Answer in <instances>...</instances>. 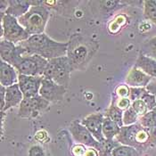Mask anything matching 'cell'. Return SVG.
I'll return each mask as SVG.
<instances>
[{
  "mask_svg": "<svg viewBox=\"0 0 156 156\" xmlns=\"http://www.w3.org/2000/svg\"><path fill=\"white\" fill-rule=\"evenodd\" d=\"M115 104H116L117 107L123 112H125L126 110H128L131 106L129 98H120L117 102H115Z\"/></svg>",
  "mask_w": 156,
  "mask_h": 156,
  "instance_id": "cell-31",
  "label": "cell"
},
{
  "mask_svg": "<svg viewBox=\"0 0 156 156\" xmlns=\"http://www.w3.org/2000/svg\"><path fill=\"white\" fill-rule=\"evenodd\" d=\"M149 135H150V145L155 146L156 145V128L148 129Z\"/></svg>",
  "mask_w": 156,
  "mask_h": 156,
  "instance_id": "cell-36",
  "label": "cell"
},
{
  "mask_svg": "<svg viewBox=\"0 0 156 156\" xmlns=\"http://www.w3.org/2000/svg\"><path fill=\"white\" fill-rule=\"evenodd\" d=\"M25 51L24 55H39L47 60H52L67 55L68 42H57L45 33L30 36L19 44Z\"/></svg>",
  "mask_w": 156,
  "mask_h": 156,
  "instance_id": "cell-1",
  "label": "cell"
},
{
  "mask_svg": "<svg viewBox=\"0 0 156 156\" xmlns=\"http://www.w3.org/2000/svg\"><path fill=\"white\" fill-rule=\"evenodd\" d=\"M65 93H66L65 87L57 84L49 79L44 78L39 90V95L49 103L62 100Z\"/></svg>",
  "mask_w": 156,
  "mask_h": 156,
  "instance_id": "cell-12",
  "label": "cell"
},
{
  "mask_svg": "<svg viewBox=\"0 0 156 156\" xmlns=\"http://www.w3.org/2000/svg\"><path fill=\"white\" fill-rule=\"evenodd\" d=\"M120 131V127L114 121L105 116L103 123V134L107 141H112L113 137H116Z\"/></svg>",
  "mask_w": 156,
  "mask_h": 156,
  "instance_id": "cell-19",
  "label": "cell"
},
{
  "mask_svg": "<svg viewBox=\"0 0 156 156\" xmlns=\"http://www.w3.org/2000/svg\"><path fill=\"white\" fill-rule=\"evenodd\" d=\"M15 68L9 63L1 60L0 62V83L5 87L18 83V77Z\"/></svg>",
  "mask_w": 156,
  "mask_h": 156,
  "instance_id": "cell-16",
  "label": "cell"
},
{
  "mask_svg": "<svg viewBox=\"0 0 156 156\" xmlns=\"http://www.w3.org/2000/svg\"><path fill=\"white\" fill-rule=\"evenodd\" d=\"M116 96L120 98H129V87L127 85H120L115 90Z\"/></svg>",
  "mask_w": 156,
  "mask_h": 156,
  "instance_id": "cell-30",
  "label": "cell"
},
{
  "mask_svg": "<svg viewBox=\"0 0 156 156\" xmlns=\"http://www.w3.org/2000/svg\"><path fill=\"white\" fill-rule=\"evenodd\" d=\"M29 156H46L44 150L39 145H33L29 150Z\"/></svg>",
  "mask_w": 156,
  "mask_h": 156,
  "instance_id": "cell-34",
  "label": "cell"
},
{
  "mask_svg": "<svg viewBox=\"0 0 156 156\" xmlns=\"http://www.w3.org/2000/svg\"><path fill=\"white\" fill-rule=\"evenodd\" d=\"M131 107L134 109V111L136 112V114L139 117L143 116L146 112H149V110L147 108V105H145V103L142 99H138V100H136V101L132 102Z\"/></svg>",
  "mask_w": 156,
  "mask_h": 156,
  "instance_id": "cell-27",
  "label": "cell"
},
{
  "mask_svg": "<svg viewBox=\"0 0 156 156\" xmlns=\"http://www.w3.org/2000/svg\"><path fill=\"white\" fill-rule=\"evenodd\" d=\"M25 51L19 45H15L10 41L1 39L0 42V55L1 60L9 63L12 66H15L20 58L24 55Z\"/></svg>",
  "mask_w": 156,
  "mask_h": 156,
  "instance_id": "cell-11",
  "label": "cell"
},
{
  "mask_svg": "<svg viewBox=\"0 0 156 156\" xmlns=\"http://www.w3.org/2000/svg\"><path fill=\"white\" fill-rule=\"evenodd\" d=\"M135 67L140 69L151 78L156 80V61L140 54L136 61Z\"/></svg>",
  "mask_w": 156,
  "mask_h": 156,
  "instance_id": "cell-18",
  "label": "cell"
},
{
  "mask_svg": "<svg viewBox=\"0 0 156 156\" xmlns=\"http://www.w3.org/2000/svg\"><path fill=\"white\" fill-rule=\"evenodd\" d=\"M139 116L136 114V112L134 111V109L130 106L128 110L123 112V117H122V122L123 126H130L138 121Z\"/></svg>",
  "mask_w": 156,
  "mask_h": 156,
  "instance_id": "cell-26",
  "label": "cell"
},
{
  "mask_svg": "<svg viewBox=\"0 0 156 156\" xmlns=\"http://www.w3.org/2000/svg\"><path fill=\"white\" fill-rule=\"evenodd\" d=\"M23 98L24 96L20 89L18 83L6 87L5 98V107L1 111V112H5L7 110H9L12 107L20 105Z\"/></svg>",
  "mask_w": 156,
  "mask_h": 156,
  "instance_id": "cell-15",
  "label": "cell"
},
{
  "mask_svg": "<svg viewBox=\"0 0 156 156\" xmlns=\"http://www.w3.org/2000/svg\"><path fill=\"white\" fill-rule=\"evenodd\" d=\"M43 80L44 76H26L19 74L18 84L24 98L38 96Z\"/></svg>",
  "mask_w": 156,
  "mask_h": 156,
  "instance_id": "cell-10",
  "label": "cell"
},
{
  "mask_svg": "<svg viewBox=\"0 0 156 156\" xmlns=\"http://www.w3.org/2000/svg\"><path fill=\"white\" fill-rule=\"evenodd\" d=\"M31 6V1L30 0H8V8L5 14L12 15L18 19L28 12Z\"/></svg>",
  "mask_w": 156,
  "mask_h": 156,
  "instance_id": "cell-17",
  "label": "cell"
},
{
  "mask_svg": "<svg viewBox=\"0 0 156 156\" xmlns=\"http://www.w3.org/2000/svg\"><path fill=\"white\" fill-rule=\"evenodd\" d=\"M5 90H6V87H5L4 86H1L0 87V94H1V111L4 109L5 107Z\"/></svg>",
  "mask_w": 156,
  "mask_h": 156,
  "instance_id": "cell-37",
  "label": "cell"
},
{
  "mask_svg": "<svg viewBox=\"0 0 156 156\" xmlns=\"http://www.w3.org/2000/svg\"><path fill=\"white\" fill-rule=\"evenodd\" d=\"M112 156H139L140 153L130 146L118 145L112 151Z\"/></svg>",
  "mask_w": 156,
  "mask_h": 156,
  "instance_id": "cell-25",
  "label": "cell"
},
{
  "mask_svg": "<svg viewBox=\"0 0 156 156\" xmlns=\"http://www.w3.org/2000/svg\"><path fill=\"white\" fill-rule=\"evenodd\" d=\"M140 54L156 61V37L144 42L141 48Z\"/></svg>",
  "mask_w": 156,
  "mask_h": 156,
  "instance_id": "cell-22",
  "label": "cell"
},
{
  "mask_svg": "<svg viewBox=\"0 0 156 156\" xmlns=\"http://www.w3.org/2000/svg\"><path fill=\"white\" fill-rule=\"evenodd\" d=\"M145 87H129V98L131 101H136L141 98L144 92H145Z\"/></svg>",
  "mask_w": 156,
  "mask_h": 156,
  "instance_id": "cell-29",
  "label": "cell"
},
{
  "mask_svg": "<svg viewBox=\"0 0 156 156\" xmlns=\"http://www.w3.org/2000/svg\"><path fill=\"white\" fill-rule=\"evenodd\" d=\"M70 132L72 134L73 139L85 146L89 148H95L99 153L103 151V144L99 143L89 130L81 124L80 120H74L70 126Z\"/></svg>",
  "mask_w": 156,
  "mask_h": 156,
  "instance_id": "cell-8",
  "label": "cell"
},
{
  "mask_svg": "<svg viewBox=\"0 0 156 156\" xmlns=\"http://www.w3.org/2000/svg\"><path fill=\"white\" fill-rule=\"evenodd\" d=\"M144 15L146 20L156 25V1H144Z\"/></svg>",
  "mask_w": 156,
  "mask_h": 156,
  "instance_id": "cell-24",
  "label": "cell"
},
{
  "mask_svg": "<svg viewBox=\"0 0 156 156\" xmlns=\"http://www.w3.org/2000/svg\"><path fill=\"white\" fill-rule=\"evenodd\" d=\"M48 63V60L37 55H23L14 68L21 75L43 76Z\"/></svg>",
  "mask_w": 156,
  "mask_h": 156,
  "instance_id": "cell-7",
  "label": "cell"
},
{
  "mask_svg": "<svg viewBox=\"0 0 156 156\" xmlns=\"http://www.w3.org/2000/svg\"><path fill=\"white\" fill-rule=\"evenodd\" d=\"M48 105L49 102L40 95L23 98L20 105L19 116L22 118H35L42 111L48 108Z\"/></svg>",
  "mask_w": 156,
  "mask_h": 156,
  "instance_id": "cell-9",
  "label": "cell"
},
{
  "mask_svg": "<svg viewBox=\"0 0 156 156\" xmlns=\"http://www.w3.org/2000/svg\"><path fill=\"white\" fill-rule=\"evenodd\" d=\"M139 124L145 129H153L156 128V109L153 111H149L143 116L138 118Z\"/></svg>",
  "mask_w": 156,
  "mask_h": 156,
  "instance_id": "cell-23",
  "label": "cell"
},
{
  "mask_svg": "<svg viewBox=\"0 0 156 156\" xmlns=\"http://www.w3.org/2000/svg\"><path fill=\"white\" fill-rule=\"evenodd\" d=\"M99 156H112L111 154H109V155H106V154H99Z\"/></svg>",
  "mask_w": 156,
  "mask_h": 156,
  "instance_id": "cell-39",
  "label": "cell"
},
{
  "mask_svg": "<svg viewBox=\"0 0 156 156\" xmlns=\"http://www.w3.org/2000/svg\"><path fill=\"white\" fill-rule=\"evenodd\" d=\"M152 80L153 78L135 66L126 77L127 86H129L130 87H146Z\"/></svg>",
  "mask_w": 156,
  "mask_h": 156,
  "instance_id": "cell-14",
  "label": "cell"
},
{
  "mask_svg": "<svg viewBox=\"0 0 156 156\" xmlns=\"http://www.w3.org/2000/svg\"><path fill=\"white\" fill-rule=\"evenodd\" d=\"M49 18V10L43 3L34 5L22 17L18 18L19 23L30 36L43 34Z\"/></svg>",
  "mask_w": 156,
  "mask_h": 156,
  "instance_id": "cell-4",
  "label": "cell"
},
{
  "mask_svg": "<svg viewBox=\"0 0 156 156\" xmlns=\"http://www.w3.org/2000/svg\"><path fill=\"white\" fill-rule=\"evenodd\" d=\"M72 71L71 62L66 55L48 61L43 76L67 88L70 84V75Z\"/></svg>",
  "mask_w": 156,
  "mask_h": 156,
  "instance_id": "cell-5",
  "label": "cell"
},
{
  "mask_svg": "<svg viewBox=\"0 0 156 156\" xmlns=\"http://www.w3.org/2000/svg\"><path fill=\"white\" fill-rule=\"evenodd\" d=\"M105 116L109 118L110 120H112V121H114L115 123H117L120 128L123 127V122H122L123 111H121L120 109L117 107V105L115 104V100H113L111 106L106 110Z\"/></svg>",
  "mask_w": 156,
  "mask_h": 156,
  "instance_id": "cell-20",
  "label": "cell"
},
{
  "mask_svg": "<svg viewBox=\"0 0 156 156\" xmlns=\"http://www.w3.org/2000/svg\"><path fill=\"white\" fill-rule=\"evenodd\" d=\"M105 116L102 113H92L87 116L84 120H80L81 124L89 130L96 140L104 144L106 142V139L103 134V123Z\"/></svg>",
  "mask_w": 156,
  "mask_h": 156,
  "instance_id": "cell-13",
  "label": "cell"
},
{
  "mask_svg": "<svg viewBox=\"0 0 156 156\" xmlns=\"http://www.w3.org/2000/svg\"><path fill=\"white\" fill-rule=\"evenodd\" d=\"M99 48L94 39L76 33L71 37L68 42L67 57L71 62L72 70H83L92 59Z\"/></svg>",
  "mask_w": 156,
  "mask_h": 156,
  "instance_id": "cell-2",
  "label": "cell"
},
{
  "mask_svg": "<svg viewBox=\"0 0 156 156\" xmlns=\"http://www.w3.org/2000/svg\"><path fill=\"white\" fill-rule=\"evenodd\" d=\"M116 139L122 145L130 146L137 151L146 150L150 146L149 129L141 126L138 122L130 126L121 127Z\"/></svg>",
  "mask_w": 156,
  "mask_h": 156,
  "instance_id": "cell-3",
  "label": "cell"
},
{
  "mask_svg": "<svg viewBox=\"0 0 156 156\" xmlns=\"http://www.w3.org/2000/svg\"><path fill=\"white\" fill-rule=\"evenodd\" d=\"M30 37L22 25L19 23L17 18L5 14L1 19V39L10 41L17 45L27 40Z\"/></svg>",
  "mask_w": 156,
  "mask_h": 156,
  "instance_id": "cell-6",
  "label": "cell"
},
{
  "mask_svg": "<svg viewBox=\"0 0 156 156\" xmlns=\"http://www.w3.org/2000/svg\"><path fill=\"white\" fill-rule=\"evenodd\" d=\"M145 88H146V90H147L150 94H152L153 96H154V97H155L156 99V80H152Z\"/></svg>",
  "mask_w": 156,
  "mask_h": 156,
  "instance_id": "cell-35",
  "label": "cell"
},
{
  "mask_svg": "<svg viewBox=\"0 0 156 156\" xmlns=\"http://www.w3.org/2000/svg\"><path fill=\"white\" fill-rule=\"evenodd\" d=\"M100 4L102 5V8L105 9L106 11H112L118 6L120 2V1H103L100 2Z\"/></svg>",
  "mask_w": 156,
  "mask_h": 156,
  "instance_id": "cell-32",
  "label": "cell"
},
{
  "mask_svg": "<svg viewBox=\"0 0 156 156\" xmlns=\"http://www.w3.org/2000/svg\"><path fill=\"white\" fill-rule=\"evenodd\" d=\"M129 21V18L125 14H119L117 15L108 25V31L112 34H118L120 31V30L127 24Z\"/></svg>",
  "mask_w": 156,
  "mask_h": 156,
  "instance_id": "cell-21",
  "label": "cell"
},
{
  "mask_svg": "<svg viewBox=\"0 0 156 156\" xmlns=\"http://www.w3.org/2000/svg\"><path fill=\"white\" fill-rule=\"evenodd\" d=\"M84 156H99V153L95 148H87Z\"/></svg>",
  "mask_w": 156,
  "mask_h": 156,
  "instance_id": "cell-38",
  "label": "cell"
},
{
  "mask_svg": "<svg viewBox=\"0 0 156 156\" xmlns=\"http://www.w3.org/2000/svg\"><path fill=\"white\" fill-rule=\"evenodd\" d=\"M86 151H87V148L85 147V145L77 144L72 147L71 153L72 156H84Z\"/></svg>",
  "mask_w": 156,
  "mask_h": 156,
  "instance_id": "cell-33",
  "label": "cell"
},
{
  "mask_svg": "<svg viewBox=\"0 0 156 156\" xmlns=\"http://www.w3.org/2000/svg\"><path fill=\"white\" fill-rule=\"evenodd\" d=\"M146 89V88H145ZM144 103L145 105H147V108L149 111H153L156 109V99L154 96H153L152 94H150L147 90H145L143 96H141V98Z\"/></svg>",
  "mask_w": 156,
  "mask_h": 156,
  "instance_id": "cell-28",
  "label": "cell"
}]
</instances>
